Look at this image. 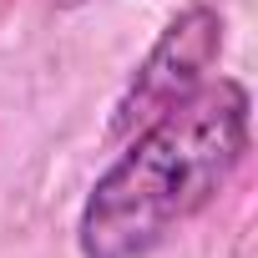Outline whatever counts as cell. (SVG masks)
<instances>
[{
    "label": "cell",
    "instance_id": "1",
    "mask_svg": "<svg viewBox=\"0 0 258 258\" xmlns=\"http://www.w3.org/2000/svg\"><path fill=\"white\" fill-rule=\"evenodd\" d=\"M248 152V91L203 81L182 106L132 137L91 187L76 243L81 258H147L177 223L203 213Z\"/></svg>",
    "mask_w": 258,
    "mask_h": 258
},
{
    "label": "cell",
    "instance_id": "2",
    "mask_svg": "<svg viewBox=\"0 0 258 258\" xmlns=\"http://www.w3.org/2000/svg\"><path fill=\"white\" fill-rule=\"evenodd\" d=\"M218 51H223V16L213 6H187L157 36V46L147 51L137 76L126 81V91L111 111V137H137L162 111L182 106L218 66Z\"/></svg>",
    "mask_w": 258,
    "mask_h": 258
}]
</instances>
